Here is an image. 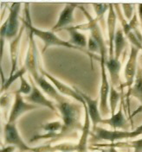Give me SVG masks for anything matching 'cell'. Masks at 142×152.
Here are the masks:
<instances>
[{"label":"cell","mask_w":142,"mask_h":152,"mask_svg":"<svg viewBox=\"0 0 142 152\" xmlns=\"http://www.w3.org/2000/svg\"><path fill=\"white\" fill-rule=\"evenodd\" d=\"M38 48L34 40V35L31 32H29V48L26 55L25 65H24L26 69L29 71L35 83L42 89V91H43L50 98L55 99L57 103H60L67 99L66 98H64V96H63L57 91V88L51 84L49 80H48L42 74L40 75L41 72L40 70H38L39 65L38 63Z\"/></svg>","instance_id":"1"},{"label":"cell","mask_w":142,"mask_h":152,"mask_svg":"<svg viewBox=\"0 0 142 152\" xmlns=\"http://www.w3.org/2000/svg\"><path fill=\"white\" fill-rule=\"evenodd\" d=\"M29 4H25V7H24V13H25V19H21L23 21L24 25L25 26V28L29 29V31L36 37L40 38L43 43H44V47H43V53H44L46 51L48 48L50 46H59V47H66L68 48H73V49H77L80 51L84 52L85 54L88 55V56H93L91 53H89L88 51H87L85 49L80 48L76 47L75 45L71 44L69 42V41H65L62 38L58 37L57 35L55 34V32L53 31H47V30H43L40 28H36L35 26L32 25L31 23V20H30V17H29Z\"/></svg>","instance_id":"2"},{"label":"cell","mask_w":142,"mask_h":152,"mask_svg":"<svg viewBox=\"0 0 142 152\" xmlns=\"http://www.w3.org/2000/svg\"><path fill=\"white\" fill-rule=\"evenodd\" d=\"M57 108L62 114L63 128L61 131L60 135L68 133L76 128L79 124V118L81 114V105L71 103L65 99L56 104Z\"/></svg>","instance_id":"3"},{"label":"cell","mask_w":142,"mask_h":152,"mask_svg":"<svg viewBox=\"0 0 142 152\" xmlns=\"http://www.w3.org/2000/svg\"><path fill=\"white\" fill-rule=\"evenodd\" d=\"M4 135V142L6 144L15 146L16 148H18L21 151H35L34 149L28 146L22 139L15 123L5 124Z\"/></svg>","instance_id":"4"},{"label":"cell","mask_w":142,"mask_h":152,"mask_svg":"<svg viewBox=\"0 0 142 152\" xmlns=\"http://www.w3.org/2000/svg\"><path fill=\"white\" fill-rule=\"evenodd\" d=\"M76 89V91L79 94V95L82 98V99L84 100V104L86 107L88 111V114L90 117V120L92 123L93 126V132L95 131V129L98 127V124L101 123V121L102 120V114L100 113V99H93L90 96L84 93L81 92V90L77 89L76 87H74Z\"/></svg>","instance_id":"5"},{"label":"cell","mask_w":142,"mask_h":152,"mask_svg":"<svg viewBox=\"0 0 142 152\" xmlns=\"http://www.w3.org/2000/svg\"><path fill=\"white\" fill-rule=\"evenodd\" d=\"M21 10V4L20 3H13L11 4L9 9V16L6 19L8 27L5 39L8 41H11L12 39L17 37L19 34V12Z\"/></svg>","instance_id":"6"},{"label":"cell","mask_w":142,"mask_h":152,"mask_svg":"<svg viewBox=\"0 0 142 152\" xmlns=\"http://www.w3.org/2000/svg\"><path fill=\"white\" fill-rule=\"evenodd\" d=\"M37 108H38L37 105L25 102V99L22 96V94H20L18 93H15V101L10 112L9 118H8L7 123H16L17 119L21 115H23L26 112L35 110Z\"/></svg>","instance_id":"7"},{"label":"cell","mask_w":142,"mask_h":152,"mask_svg":"<svg viewBox=\"0 0 142 152\" xmlns=\"http://www.w3.org/2000/svg\"><path fill=\"white\" fill-rule=\"evenodd\" d=\"M40 72L47 80H49L51 82V84L57 88V90L61 94L65 95V96L70 97V98H73L74 99H76V101H78V102H80L81 104H84V100L79 95V94L76 92V89L74 87L72 88V87L67 86L66 84H64L63 82H62L61 80H59L58 79H57L55 76L51 75L50 74L47 73L46 71H44L42 68L40 69Z\"/></svg>","instance_id":"8"},{"label":"cell","mask_w":142,"mask_h":152,"mask_svg":"<svg viewBox=\"0 0 142 152\" xmlns=\"http://www.w3.org/2000/svg\"><path fill=\"white\" fill-rule=\"evenodd\" d=\"M29 80H30V83L32 86V91H31L30 94L26 95L24 97V99L27 102H30L31 104L43 105V106L48 107L49 109H50L53 112H56L57 106L54 104L52 101L48 99L47 98L44 96V94L41 91V88L36 83H34V80H33L31 76H29Z\"/></svg>","instance_id":"9"},{"label":"cell","mask_w":142,"mask_h":152,"mask_svg":"<svg viewBox=\"0 0 142 152\" xmlns=\"http://www.w3.org/2000/svg\"><path fill=\"white\" fill-rule=\"evenodd\" d=\"M141 49L138 48L131 46V53L128 58V61L127 62V65L125 67V78H126V85L130 89L133 86L135 75L137 73L138 63H137V58L138 54Z\"/></svg>","instance_id":"10"},{"label":"cell","mask_w":142,"mask_h":152,"mask_svg":"<svg viewBox=\"0 0 142 152\" xmlns=\"http://www.w3.org/2000/svg\"><path fill=\"white\" fill-rule=\"evenodd\" d=\"M108 13H107V36H108V57L112 58L114 56V40L117 28H116V21H117V15L115 13V10L114 8L113 4H108Z\"/></svg>","instance_id":"11"},{"label":"cell","mask_w":142,"mask_h":152,"mask_svg":"<svg viewBox=\"0 0 142 152\" xmlns=\"http://www.w3.org/2000/svg\"><path fill=\"white\" fill-rule=\"evenodd\" d=\"M77 4H66L65 7L62 10L59 15V18L57 20V23L52 27L51 31L56 32L62 28H66L67 26L71 24L74 22V11L76 10Z\"/></svg>","instance_id":"12"},{"label":"cell","mask_w":142,"mask_h":152,"mask_svg":"<svg viewBox=\"0 0 142 152\" xmlns=\"http://www.w3.org/2000/svg\"><path fill=\"white\" fill-rule=\"evenodd\" d=\"M94 132L96 134V137L100 140H105L114 143L117 141H121L125 139H129V132L119 131V130H106L97 127Z\"/></svg>","instance_id":"13"},{"label":"cell","mask_w":142,"mask_h":152,"mask_svg":"<svg viewBox=\"0 0 142 152\" xmlns=\"http://www.w3.org/2000/svg\"><path fill=\"white\" fill-rule=\"evenodd\" d=\"M25 26L23 25L19 34L17 36V37L10 41V75H14L18 69V56L20 53V41L23 36V32L24 30Z\"/></svg>","instance_id":"14"},{"label":"cell","mask_w":142,"mask_h":152,"mask_svg":"<svg viewBox=\"0 0 142 152\" xmlns=\"http://www.w3.org/2000/svg\"><path fill=\"white\" fill-rule=\"evenodd\" d=\"M106 67L107 73L109 74L110 84L115 87L120 83V72L121 68V63L114 57H108L106 61Z\"/></svg>","instance_id":"15"},{"label":"cell","mask_w":142,"mask_h":152,"mask_svg":"<svg viewBox=\"0 0 142 152\" xmlns=\"http://www.w3.org/2000/svg\"><path fill=\"white\" fill-rule=\"evenodd\" d=\"M101 123L110 125L113 130L126 131L127 129V119L124 116L123 111H122V103L120 104V108L117 113L112 115L111 118H109L102 119L101 121Z\"/></svg>","instance_id":"16"},{"label":"cell","mask_w":142,"mask_h":152,"mask_svg":"<svg viewBox=\"0 0 142 152\" xmlns=\"http://www.w3.org/2000/svg\"><path fill=\"white\" fill-rule=\"evenodd\" d=\"M83 106L85 110V123L82 128V136L76 147V151L78 152H86L87 151V142H88V137L89 135V128H90V121H91L88 111L86 107L85 104H83Z\"/></svg>","instance_id":"17"},{"label":"cell","mask_w":142,"mask_h":152,"mask_svg":"<svg viewBox=\"0 0 142 152\" xmlns=\"http://www.w3.org/2000/svg\"><path fill=\"white\" fill-rule=\"evenodd\" d=\"M65 29L69 33V36H70L69 42L71 44L82 49L88 46V41H87L85 35L81 33L77 28L74 27H68Z\"/></svg>","instance_id":"18"},{"label":"cell","mask_w":142,"mask_h":152,"mask_svg":"<svg viewBox=\"0 0 142 152\" xmlns=\"http://www.w3.org/2000/svg\"><path fill=\"white\" fill-rule=\"evenodd\" d=\"M128 96L136 98L142 104V69L138 66L133 86L128 89Z\"/></svg>","instance_id":"19"},{"label":"cell","mask_w":142,"mask_h":152,"mask_svg":"<svg viewBox=\"0 0 142 152\" xmlns=\"http://www.w3.org/2000/svg\"><path fill=\"white\" fill-rule=\"evenodd\" d=\"M124 35L125 34L122 28H119L117 29L114 40V56L116 60H119L124 48L127 45V41Z\"/></svg>","instance_id":"20"},{"label":"cell","mask_w":142,"mask_h":152,"mask_svg":"<svg viewBox=\"0 0 142 152\" xmlns=\"http://www.w3.org/2000/svg\"><path fill=\"white\" fill-rule=\"evenodd\" d=\"M121 99V94L116 91L115 87L111 86H110V91L108 95V101H109V109L111 112V115H114L116 112V108L118 103Z\"/></svg>","instance_id":"21"},{"label":"cell","mask_w":142,"mask_h":152,"mask_svg":"<svg viewBox=\"0 0 142 152\" xmlns=\"http://www.w3.org/2000/svg\"><path fill=\"white\" fill-rule=\"evenodd\" d=\"M26 67L25 66H23L21 69H18L14 75H10V77L5 80V84L4 85L3 87H1V93H2V94H3V93L4 92V91H6L8 88H9L10 85L17 80V79H18L20 78L21 76H23L25 73H26Z\"/></svg>","instance_id":"22"},{"label":"cell","mask_w":142,"mask_h":152,"mask_svg":"<svg viewBox=\"0 0 142 152\" xmlns=\"http://www.w3.org/2000/svg\"><path fill=\"white\" fill-rule=\"evenodd\" d=\"M20 87L18 91H16L15 93H18L20 94L29 95L30 94L31 91H32V86L30 85L27 81V80L24 79V75L21 76L20 78Z\"/></svg>","instance_id":"23"},{"label":"cell","mask_w":142,"mask_h":152,"mask_svg":"<svg viewBox=\"0 0 142 152\" xmlns=\"http://www.w3.org/2000/svg\"><path fill=\"white\" fill-rule=\"evenodd\" d=\"M97 19H102L107 10H108V4H92Z\"/></svg>","instance_id":"24"},{"label":"cell","mask_w":142,"mask_h":152,"mask_svg":"<svg viewBox=\"0 0 142 152\" xmlns=\"http://www.w3.org/2000/svg\"><path fill=\"white\" fill-rule=\"evenodd\" d=\"M63 128V124H62L59 121L51 122V123L47 124L43 126V129L46 132H49L50 133H55V132L62 131Z\"/></svg>","instance_id":"25"},{"label":"cell","mask_w":142,"mask_h":152,"mask_svg":"<svg viewBox=\"0 0 142 152\" xmlns=\"http://www.w3.org/2000/svg\"><path fill=\"white\" fill-rule=\"evenodd\" d=\"M122 145L125 146H129L131 148L134 149V152H142V138L141 139H138V140H134L131 141L129 142H125L122 143Z\"/></svg>","instance_id":"26"},{"label":"cell","mask_w":142,"mask_h":152,"mask_svg":"<svg viewBox=\"0 0 142 152\" xmlns=\"http://www.w3.org/2000/svg\"><path fill=\"white\" fill-rule=\"evenodd\" d=\"M88 52L89 53H92V52H95V51H98L100 50V47H99V44L98 42L95 40V38L90 37L88 41Z\"/></svg>","instance_id":"27"},{"label":"cell","mask_w":142,"mask_h":152,"mask_svg":"<svg viewBox=\"0 0 142 152\" xmlns=\"http://www.w3.org/2000/svg\"><path fill=\"white\" fill-rule=\"evenodd\" d=\"M133 4H122L124 10V15L126 17V18L127 20H131L132 19V16H133Z\"/></svg>","instance_id":"28"},{"label":"cell","mask_w":142,"mask_h":152,"mask_svg":"<svg viewBox=\"0 0 142 152\" xmlns=\"http://www.w3.org/2000/svg\"><path fill=\"white\" fill-rule=\"evenodd\" d=\"M142 135V124L140 125L139 127H137L133 132H129V139L130 138H134L138 136Z\"/></svg>","instance_id":"29"},{"label":"cell","mask_w":142,"mask_h":152,"mask_svg":"<svg viewBox=\"0 0 142 152\" xmlns=\"http://www.w3.org/2000/svg\"><path fill=\"white\" fill-rule=\"evenodd\" d=\"M15 149H16L15 146H11V145H10V146H5L4 148H2L1 152H13L15 151Z\"/></svg>","instance_id":"30"},{"label":"cell","mask_w":142,"mask_h":152,"mask_svg":"<svg viewBox=\"0 0 142 152\" xmlns=\"http://www.w3.org/2000/svg\"><path fill=\"white\" fill-rule=\"evenodd\" d=\"M138 12H139V18H140V22L142 25V4H138Z\"/></svg>","instance_id":"31"},{"label":"cell","mask_w":142,"mask_h":152,"mask_svg":"<svg viewBox=\"0 0 142 152\" xmlns=\"http://www.w3.org/2000/svg\"><path fill=\"white\" fill-rule=\"evenodd\" d=\"M109 152H118L115 149H114V147H111L110 148V151H109Z\"/></svg>","instance_id":"32"}]
</instances>
